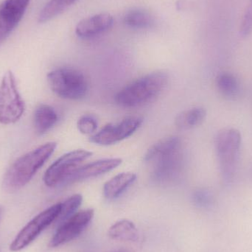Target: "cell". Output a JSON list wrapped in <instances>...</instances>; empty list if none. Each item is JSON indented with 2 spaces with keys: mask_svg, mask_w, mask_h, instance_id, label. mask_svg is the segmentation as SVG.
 Listing matches in <instances>:
<instances>
[{
  "mask_svg": "<svg viewBox=\"0 0 252 252\" xmlns=\"http://www.w3.org/2000/svg\"><path fill=\"white\" fill-rule=\"evenodd\" d=\"M143 123L140 117H129L119 124H109L90 138L93 143L100 145H110L124 140L131 136Z\"/></svg>",
  "mask_w": 252,
  "mask_h": 252,
  "instance_id": "9",
  "label": "cell"
},
{
  "mask_svg": "<svg viewBox=\"0 0 252 252\" xmlns=\"http://www.w3.org/2000/svg\"><path fill=\"white\" fill-rule=\"evenodd\" d=\"M62 210V203L41 212L18 234L10 246L12 252H19L29 246L53 222L56 221Z\"/></svg>",
  "mask_w": 252,
  "mask_h": 252,
  "instance_id": "8",
  "label": "cell"
},
{
  "mask_svg": "<svg viewBox=\"0 0 252 252\" xmlns=\"http://www.w3.org/2000/svg\"><path fill=\"white\" fill-rule=\"evenodd\" d=\"M94 216V210H83L75 213L67 220L59 225L50 241L51 247H57L78 238L90 224Z\"/></svg>",
  "mask_w": 252,
  "mask_h": 252,
  "instance_id": "10",
  "label": "cell"
},
{
  "mask_svg": "<svg viewBox=\"0 0 252 252\" xmlns=\"http://www.w3.org/2000/svg\"><path fill=\"white\" fill-rule=\"evenodd\" d=\"M122 163L119 158H104L78 167L68 179L67 184L74 183L78 181L95 177L104 174L118 167ZM66 184V185H67Z\"/></svg>",
  "mask_w": 252,
  "mask_h": 252,
  "instance_id": "13",
  "label": "cell"
},
{
  "mask_svg": "<svg viewBox=\"0 0 252 252\" xmlns=\"http://www.w3.org/2000/svg\"><path fill=\"white\" fill-rule=\"evenodd\" d=\"M109 236L112 239L124 241H136L139 234L135 225L130 220H121L115 223L109 229Z\"/></svg>",
  "mask_w": 252,
  "mask_h": 252,
  "instance_id": "18",
  "label": "cell"
},
{
  "mask_svg": "<svg viewBox=\"0 0 252 252\" xmlns=\"http://www.w3.org/2000/svg\"><path fill=\"white\" fill-rule=\"evenodd\" d=\"M47 81L53 93L66 100H81L88 93L87 78L78 69L72 68L55 69L47 75Z\"/></svg>",
  "mask_w": 252,
  "mask_h": 252,
  "instance_id": "5",
  "label": "cell"
},
{
  "mask_svg": "<svg viewBox=\"0 0 252 252\" xmlns=\"http://www.w3.org/2000/svg\"><path fill=\"white\" fill-rule=\"evenodd\" d=\"M82 195L76 194L69 197L64 202L62 203V210L59 213V217L56 219V221L59 223V225L76 213L75 212L79 208L80 206L82 204Z\"/></svg>",
  "mask_w": 252,
  "mask_h": 252,
  "instance_id": "21",
  "label": "cell"
},
{
  "mask_svg": "<svg viewBox=\"0 0 252 252\" xmlns=\"http://www.w3.org/2000/svg\"><path fill=\"white\" fill-rule=\"evenodd\" d=\"M242 137L241 132L233 127H226L218 132L215 148L222 180L226 185L233 182L238 170Z\"/></svg>",
  "mask_w": 252,
  "mask_h": 252,
  "instance_id": "4",
  "label": "cell"
},
{
  "mask_svg": "<svg viewBox=\"0 0 252 252\" xmlns=\"http://www.w3.org/2000/svg\"><path fill=\"white\" fill-rule=\"evenodd\" d=\"M93 153L86 150L71 151L58 158L50 166L44 176V182L47 187L56 188L66 185L68 179L78 166L92 157Z\"/></svg>",
  "mask_w": 252,
  "mask_h": 252,
  "instance_id": "7",
  "label": "cell"
},
{
  "mask_svg": "<svg viewBox=\"0 0 252 252\" xmlns=\"http://www.w3.org/2000/svg\"><path fill=\"white\" fill-rule=\"evenodd\" d=\"M113 252H128L126 251V250H118V251H115Z\"/></svg>",
  "mask_w": 252,
  "mask_h": 252,
  "instance_id": "26",
  "label": "cell"
},
{
  "mask_svg": "<svg viewBox=\"0 0 252 252\" xmlns=\"http://www.w3.org/2000/svg\"><path fill=\"white\" fill-rule=\"evenodd\" d=\"M216 87L223 97L236 100L241 94V84L234 74L223 72L216 78Z\"/></svg>",
  "mask_w": 252,
  "mask_h": 252,
  "instance_id": "15",
  "label": "cell"
},
{
  "mask_svg": "<svg viewBox=\"0 0 252 252\" xmlns=\"http://www.w3.org/2000/svg\"><path fill=\"white\" fill-rule=\"evenodd\" d=\"M206 116L207 111L204 108H192L179 114L175 120V124L178 128L188 130L201 125Z\"/></svg>",
  "mask_w": 252,
  "mask_h": 252,
  "instance_id": "17",
  "label": "cell"
},
{
  "mask_svg": "<svg viewBox=\"0 0 252 252\" xmlns=\"http://www.w3.org/2000/svg\"><path fill=\"white\" fill-rule=\"evenodd\" d=\"M56 146V142H47L18 158L4 174L3 189L12 192L25 187L50 158Z\"/></svg>",
  "mask_w": 252,
  "mask_h": 252,
  "instance_id": "2",
  "label": "cell"
},
{
  "mask_svg": "<svg viewBox=\"0 0 252 252\" xmlns=\"http://www.w3.org/2000/svg\"><path fill=\"white\" fill-rule=\"evenodd\" d=\"M78 0H50L38 16V22L44 23L60 15Z\"/></svg>",
  "mask_w": 252,
  "mask_h": 252,
  "instance_id": "20",
  "label": "cell"
},
{
  "mask_svg": "<svg viewBox=\"0 0 252 252\" xmlns=\"http://www.w3.org/2000/svg\"><path fill=\"white\" fill-rule=\"evenodd\" d=\"M25 109V102L18 91L14 75L8 71L0 85V123L8 125L17 122Z\"/></svg>",
  "mask_w": 252,
  "mask_h": 252,
  "instance_id": "6",
  "label": "cell"
},
{
  "mask_svg": "<svg viewBox=\"0 0 252 252\" xmlns=\"http://www.w3.org/2000/svg\"><path fill=\"white\" fill-rule=\"evenodd\" d=\"M252 32V0H250L248 7L244 13L240 26L239 34L242 38H247Z\"/></svg>",
  "mask_w": 252,
  "mask_h": 252,
  "instance_id": "23",
  "label": "cell"
},
{
  "mask_svg": "<svg viewBox=\"0 0 252 252\" xmlns=\"http://www.w3.org/2000/svg\"><path fill=\"white\" fill-rule=\"evenodd\" d=\"M114 25V18L107 13H99L78 22L75 32L80 38H90L109 31Z\"/></svg>",
  "mask_w": 252,
  "mask_h": 252,
  "instance_id": "12",
  "label": "cell"
},
{
  "mask_svg": "<svg viewBox=\"0 0 252 252\" xmlns=\"http://www.w3.org/2000/svg\"><path fill=\"white\" fill-rule=\"evenodd\" d=\"M1 214H2V207L0 206V219H1Z\"/></svg>",
  "mask_w": 252,
  "mask_h": 252,
  "instance_id": "25",
  "label": "cell"
},
{
  "mask_svg": "<svg viewBox=\"0 0 252 252\" xmlns=\"http://www.w3.org/2000/svg\"><path fill=\"white\" fill-rule=\"evenodd\" d=\"M168 76L163 72L145 75L126 86L115 96L120 106L135 108L143 106L158 97L165 89Z\"/></svg>",
  "mask_w": 252,
  "mask_h": 252,
  "instance_id": "3",
  "label": "cell"
},
{
  "mask_svg": "<svg viewBox=\"0 0 252 252\" xmlns=\"http://www.w3.org/2000/svg\"><path fill=\"white\" fill-rule=\"evenodd\" d=\"M30 0H4L0 5V44L22 20Z\"/></svg>",
  "mask_w": 252,
  "mask_h": 252,
  "instance_id": "11",
  "label": "cell"
},
{
  "mask_svg": "<svg viewBox=\"0 0 252 252\" xmlns=\"http://www.w3.org/2000/svg\"><path fill=\"white\" fill-rule=\"evenodd\" d=\"M34 126L39 134L51 129L58 121V115L53 108L48 105H39L34 113Z\"/></svg>",
  "mask_w": 252,
  "mask_h": 252,
  "instance_id": "16",
  "label": "cell"
},
{
  "mask_svg": "<svg viewBox=\"0 0 252 252\" xmlns=\"http://www.w3.org/2000/svg\"><path fill=\"white\" fill-rule=\"evenodd\" d=\"M133 173H121L108 181L103 186V195L108 199H115L122 195L136 181Z\"/></svg>",
  "mask_w": 252,
  "mask_h": 252,
  "instance_id": "14",
  "label": "cell"
},
{
  "mask_svg": "<svg viewBox=\"0 0 252 252\" xmlns=\"http://www.w3.org/2000/svg\"><path fill=\"white\" fill-rule=\"evenodd\" d=\"M124 23L134 29H146L154 24V19L149 12L142 9H133L124 16Z\"/></svg>",
  "mask_w": 252,
  "mask_h": 252,
  "instance_id": "19",
  "label": "cell"
},
{
  "mask_svg": "<svg viewBox=\"0 0 252 252\" xmlns=\"http://www.w3.org/2000/svg\"><path fill=\"white\" fill-rule=\"evenodd\" d=\"M77 126L83 134H91L97 130V121L94 117L84 115L78 120Z\"/></svg>",
  "mask_w": 252,
  "mask_h": 252,
  "instance_id": "24",
  "label": "cell"
},
{
  "mask_svg": "<svg viewBox=\"0 0 252 252\" xmlns=\"http://www.w3.org/2000/svg\"><path fill=\"white\" fill-rule=\"evenodd\" d=\"M192 201L197 207L207 209L212 207L214 204V196L209 189L200 188L192 194Z\"/></svg>",
  "mask_w": 252,
  "mask_h": 252,
  "instance_id": "22",
  "label": "cell"
},
{
  "mask_svg": "<svg viewBox=\"0 0 252 252\" xmlns=\"http://www.w3.org/2000/svg\"><path fill=\"white\" fill-rule=\"evenodd\" d=\"M145 162L153 167L156 182H170L179 176L184 164L182 142L177 136H170L156 143L147 151Z\"/></svg>",
  "mask_w": 252,
  "mask_h": 252,
  "instance_id": "1",
  "label": "cell"
}]
</instances>
